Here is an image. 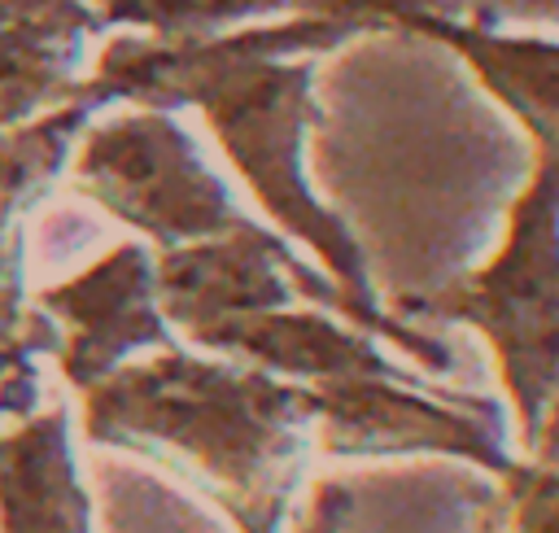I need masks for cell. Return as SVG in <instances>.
<instances>
[{
	"label": "cell",
	"mask_w": 559,
	"mask_h": 533,
	"mask_svg": "<svg viewBox=\"0 0 559 533\" xmlns=\"http://www.w3.org/2000/svg\"><path fill=\"white\" fill-rule=\"evenodd\" d=\"M358 35H367L362 22L319 13H297L266 26H236L205 39L118 35L105 44L96 74L83 79L79 92L96 105L135 100L140 109L162 114L197 105L210 118L227 162L245 175L266 214L284 232L306 240L328 275L354 297L367 332L393 341L428 371H450V345L419 332L380 301L354 227L336 210H328L306 183L301 149L310 122L319 118L314 57Z\"/></svg>",
	"instance_id": "6da1fadb"
},
{
	"label": "cell",
	"mask_w": 559,
	"mask_h": 533,
	"mask_svg": "<svg viewBox=\"0 0 559 533\" xmlns=\"http://www.w3.org/2000/svg\"><path fill=\"white\" fill-rule=\"evenodd\" d=\"M389 22L445 44L528 140V170L507 205L498 249L476 271L402 297L393 310L480 332L507 389L515 446L528 454L559 389V39L459 17L445 0H402Z\"/></svg>",
	"instance_id": "7a4b0ae2"
},
{
	"label": "cell",
	"mask_w": 559,
	"mask_h": 533,
	"mask_svg": "<svg viewBox=\"0 0 559 533\" xmlns=\"http://www.w3.org/2000/svg\"><path fill=\"white\" fill-rule=\"evenodd\" d=\"M314 384L162 350L83 393V433L197 481L240 533H280L314 450Z\"/></svg>",
	"instance_id": "3957f363"
},
{
	"label": "cell",
	"mask_w": 559,
	"mask_h": 533,
	"mask_svg": "<svg viewBox=\"0 0 559 533\" xmlns=\"http://www.w3.org/2000/svg\"><path fill=\"white\" fill-rule=\"evenodd\" d=\"M74 188L162 249L249 227L231 188L210 170L197 140L162 109H135L83 131Z\"/></svg>",
	"instance_id": "277c9868"
},
{
	"label": "cell",
	"mask_w": 559,
	"mask_h": 533,
	"mask_svg": "<svg viewBox=\"0 0 559 533\" xmlns=\"http://www.w3.org/2000/svg\"><path fill=\"white\" fill-rule=\"evenodd\" d=\"M314 441L336 459L441 454L507 476L524 454L493 398L432 393L419 376H341L319 380Z\"/></svg>",
	"instance_id": "5b68a950"
},
{
	"label": "cell",
	"mask_w": 559,
	"mask_h": 533,
	"mask_svg": "<svg viewBox=\"0 0 559 533\" xmlns=\"http://www.w3.org/2000/svg\"><path fill=\"white\" fill-rule=\"evenodd\" d=\"M157 297H162L170 328L179 332H197L227 315L284 310L297 297H310L314 306H328L367 332L354 297L332 275H319L314 266H306L275 232L258 223L214 236V240L162 249Z\"/></svg>",
	"instance_id": "8992f818"
},
{
	"label": "cell",
	"mask_w": 559,
	"mask_h": 533,
	"mask_svg": "<svg viewBox=\"0 0 559 533\" xmlns=\"http://www.w3.org/2000/svg\"><path fill=\"white\" fill-rule=\"evenodd\" d=\"M39 310L61 323V376L70 389L87 393L122 363L144 350H175V328L157 297V258L127 240L83 275L44 288Z\"/></svg>",
	"instance_id": "52a82bcc"
},
{
	"label": "cell",
	"mask_w": 559,
	"mask_h": 533,
	"mask_svg": "<svg viewBox=\"0 0 559 533\" xmlns=\"http://www.w3.org/2000/svg\"><path fill=\"white\" fill-rule=\"evenodd\" d=\"M100 31L87 0H0V131L79 96L87 39Z\"/></svg>",
	"instance_id": "ba28073f"
},
{
	"label": "cell",
	"mask_w": 559,
	"mask_h": 533,
	"mask_svg": "<svg viewBox=\"0 0 559 533\" xmlns=\"http://www.w3.org/2000/svg\"><path fill=\"white\" fill-rule=\"evenodd\" d=\"M188 336L236 363H249L301 384L341 380V376H415V371H402L393 358H384L371 332L341 328L319 310L284 306L262 315H227Z\"/></svg>",
	"instance_id": "9c48e42d"
},
{
	"label": "cell",
	"mask_w": 559,
	"mask_h": 533,
	"mask_svg": "<svg viewBox=\"0 0 559 533\" xmlns=\"http://www.w3.org/2000/svg\"><path fill=\"white\" fill-rule=\"evenodd\" d=\"M0 533H92V498L70 446V406L0 433Z\"/></svg>",
	"instance_id": "30bf717a"
},
{
	"label": "cell",
	"mask_w": 559,
	"mask_h": 533,
	"mask_svg": "<svg viewBox=\"0 0 559 533\" xmlns=\"http://www.w3.org/2000/svg\"><path fill=\"white\" fill-rule=\"evenodd\" d=\"M105 31L109 26H135L157 39H205L236 26H249L258 17H345L362 22L367 31H393L389 13L402 0H92Z\"/></svg>",
	"instance_id": "8fae6325"
},
{
	"label": "cell",
	"mask_w": 559,
	"mask_h": 533,
	"mask_svg": "<svg viewBox=\"0 0 559 533\" xmlns=\"http://www.w3.org/2000/svg\"><path fill=\"white\" fill-rule=\"evenodd\" d=\"M489 533H559V463L524 454L489 502Z\"/></svg>",
	"instance_id": "7c38bea8"
},
{
	"label": "cell",
	"mask_w": 559,
	"mask_h": 533,
	"mask_svg": "<svg viewBox=\"0 0 559 533\" xmlns=\"http://www.w3.org/2000/svg\"><path fill=\"white\" fill-rule=\"evenodd\" d=\"M349 511H354L349 485H341V481H319V485H314V498H310V507H306V520H301L297 533H345Z\"/></svg>",
	"instance_id": "4fadbf2b"
},
{
	"label": "cell",
	"mask_w": 559,
	"mask_h": 533,
	"mask_svg": "<svg viewBox=\"0 0 559 533\" xmlns=\"http://www.w3.org/2000/svg\"><path fill=\"white\" fill-rule=\"evenodd\" d=\"M533 459H546V463H559V389L546 406V419H542V433H537V446L528 450Z\"/></svg>",
	"instance_id": "5bb4252c"
}]
</instances>
